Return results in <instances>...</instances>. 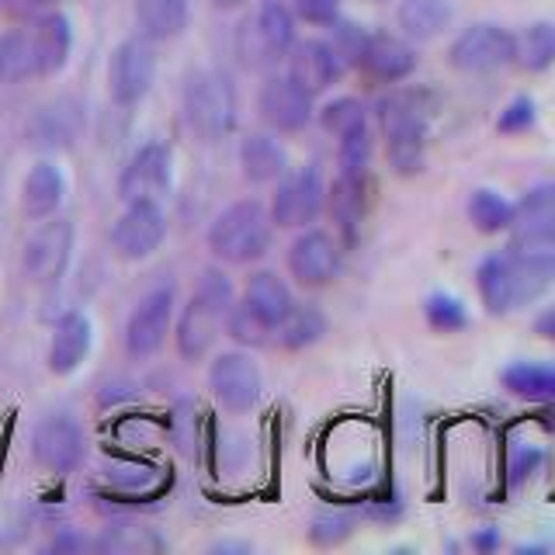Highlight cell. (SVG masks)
Segmentation results:
<instances>
[{
  "instance_id": "cell-38",
  "label": "cell",
  "mask_w": 555,
  "mask_h": 555,
  "mask_svg": "<svg viewBox=\"0 0 555 555\" xmlns=\"http://www.w3.org/2000/svg\"><path fill=\"white\" fill-rule=\"evenodd\" d=\"M372 129H369V121L351 132H344L337 135V167L340 173H354V178H361V173H369L372 167Z\"/></svg>"
},
{
  "instance_id": "cell-43",
  "label": "cell",
  "mask_w": 555,
  "mask_h": 555,
  "mask_svg": "<svg viewBox=\"0 0 555 555\" xmlns=\"http://www.w3.org/2000/svg\"><path fill=\"white\" fill-rule=\"evenodd\" d=\"M534 118H538L534 101H531V98H514V101L507 104V108L500 112V118H496V132H503V135L528 132V129H534Z\"/></svg>"
},
{
  "instance_id": "cell-12",
  "label": "cell",
  "mask_w": 555,
  "mask_h": 555,
  "mask_svg": "<svg viewBox=\"0 0 555 555\" xmlns=\"http://www.w3.org/2000/svg\"><path fill=\"white\" fill-rule=\"evenodd\" d=\"M153 80H156V56L143 35H139V39L118 42L108 60L112 104H118V108H135V104L150 94Z\"/></svg>"
},
{
  "instance_id": "cell-16",
  "label": "cell",
  "mask_w": 555,
  "mask_h": 555,
  "mask_svg": "<svg viewBox=\"0 0 555 555\" xmlns=\"http://www.w3.org/2000/svg\"><path fill=\"white\" fill-rule=\"evenodd\" d=\"M511 247H548L555 250V181L528 188L514 202Z\"/></svg>"
},
{
  "instance_id": "cell-14",
  "label": "cell",
  "mask_w": 555,
  "mask_h": 555,
  "mask_svg": "<svg viewBox=\"0 0 555 555\" xmlns=\"http://www.w3.org/2000/svg\"><path fill=\"white\" fill-rule=\"evenodd\" d=\"M448 63L459 69V74H493L514 63V35L500 25H473L465 28L448 49Z\"/></svg>"
},
{
  "instance_id": "cell-48",
  "label": "cell",
  "mask_w": 555,
  "mask_h": 555,
  "mask_svg": "<svg viewBox=\"0 0 555 555\" xmlns=\"http://www.w3.org/2000/svg\"><path fill=\"white\" fill-rule=\"evenodd\" d=\"M83 545H87V542H83L80 534H69V531H66V534L56 538V542H52V552H74V548H83Z\"/></svg>"
},
{
  "instance_id": "cell-22",
  "label": "cell",
  "mask_w": 555,
  "mask_h": 555,
  "mask_svg": "<svg viewBox=\"0 0 555 555\" xmlns=\"http://www.w3.org/2000/svg\"><path fill=\"white\" fill-rule=\"evenodd\" d=\"M94 347V326L91 320L83 317V312H66V317L56 320V326H52V337H49V354H46V364L52 375H74L80 372V364L87 361V354H91Z\"/></svg>"
},
{
  "instance_id": "cell-44",
  "label": "cell",
  "mask_w": 555,
  "mask_h": 555,
  "mask_svg": "<svg viewBox=\"0 0 555 555\" xmlns=\"http://www.w3.org/2000/svg\"><path fill=\"white\" fill-rule=\"evenodd\" d=\"M295 17L306 25L330 28L340 17V0H295Z\"/></svg>"
},
{
  "instance_id": "cell-34",
  "label": "cell",
  "mask_w": 555,
  "mask_h": 555,
  "mask_svg": "<svg viewBox=\"0 0 555 555\" xmlns=\"http://www.w3.org/2000/svg\"><path fill=\"white\" fill-rule=\"evenodd\" d=\"M98 548L108 555H146V552H160L164 538L150 525H139V520H118V525H112L98 538Z\"/></svg>"
},
{
  "instance_id": "cell-47",
  "label": "cell",
  "mask_w": 555,
  "mask_h": 555,
  "mask_svg": "<svg viewBox=\"0 0 555 555\" xmlns=\"http://www.w3.org/2000/svg\"><path fill=\"white\" fill-rule=\"evenodd\" d=\"M534 334L542 340H555V306H548L545 312H538L534 320Z\"/></svg>"
},
{
  "instance_id": "cell-3",
  "label": "cell",
  "mask_w": 555,
  "mask_h": 555,
  "mask_svg": "<svg viewBox=\"0 0 555 555\" xmlns=\"http://www.w3.org/2000/svg\"><path fill=\"white\" fill-rule=\"evenodd\" d=\"M271 243H274V222L257 198H240L219 208L205 233L208 254L225 268L257 264L260 257H268Z\"/></svg>"
},
{
  "instance_id": "cell-2",
  "label": "cell",
  "mask_w": 555,
  "mask_h": 555,
  "mask_svg": "<svg viewBox=\"0 0 555 555\" xmlns=\"http://www.w3.org/2000/svg\"><path fill=\"white\" fill-rule=\"evenodd\" d=\"M233 302H236L233 278L225 274L219 264L205 268L198 274V285H195V292H191V299L181 309L178 326H173V344H178V354L184 361L195 364L212 351L219 334H222L225 312L233 309Z\"/></svg>"
},
{
  "instance_id": "cell-6",
  "label": "cell",
  "mask_w": 555,
  "mask_h": 555,
  "mask_svg": "<svg viewBox=\"0 0 555 555\" xmlns=\"http://www.w3.org/2000/svg\"><path fill=\"white\" fill-rule=\"evenodd\" d=\"M268 212L278 230H306V225H317V219L326 212V184H323L320 167L306 164L299 170H288L285 178L274 184Z\"/></svg>"
},
{
  "instance_id": "cell-33",
  "label": "cell",
  "mask_w": 555,
  "mask_h": 555,
  "mask_svg": "<svg viewBox=\"0 0 555 555\" xmlns=\"http://www.w3.org/2000/svg\"><path fill=\"white\" fill-rule=\"evenodd\" d=\"M254 28L260 39H264L274 63L288 56V49L295 46V14L282 4V0H268V4L260 8L254 14Z\"/></svg>"
},
{
  "instance_id": "cell-37",
  "label": "cell",
  "mask_w": 555,
  "mask_h": 555,
  "mask_svg": "<svg viewBox=\"0 0 555 555\" xmlns=\"http://www.w3.org/2000/svg\"><path fill=\"white\" fill-rule=\"evenodd\" d=\"M424 320L434 334H462V330L468 326V309L459 295L430 292L424 299Z\"/></svg>"
},
{
  "instance_id": "cell-31",
  "label": "cell",
  "mask_w": 555,
  "mask_h": 555,
  "mask_svg": "<svg viewBox=\"0 0 555 555\" xmlns=\"http://www.w3.org/2000/svg\"><path fill=\"white\" fill-rule=\"evenodd\" d=\"M465 216L473 222L476 233L500 236V233H507L514 222V202L503 198L493 188H476L465 202Z\"/></svg>"
},
{
  "instance_id": "cell-25",
  "label": "cell",
  "mask_w": 555,
  "mask_h": 555,
  "mask_svg": "<svg viewBox=\"0 0 555 555\" xmlns=\"http://www.w3.org/2000/svg\"><path fill=\"white\" fill-rule=\"evenodd\" d=\"M243 306H247L254 317L278 330V323L285 320V312L292 309V288L285 285V278L278 274V271H268V268H260V271H250L247 274V282H243Z\"/></svg>"
},
{
  "instance_id": "cell-36",
  "label": "cell",
  "mask_w": 555,
  "mask_h": 555,
  "mask_svg": "<svg viewBox=\"0 0 555 555\" xmlns=\"http://www.w3.org/2000/svg\"><path fill=\"white\" fill-rule=\"evenodd\" d=\"M386 160L396 178H416L427 164V132L386 135Z\"/></svg>"
},
{
  "instance_id": "cell-42",
  "label": "cell",
  "mask_w": 555,
  "mask_h": 555,
  "mask_svg": "<svg viewBox=\"0 0 555 555\" xmlns=\"http://www.w3.org/2000/svg\"><path fill=\"white\" fill-rule=\"evenodd\" d=\"M330 28H334V39H330V46L337 49V56L344 60V66H354L364 42H369V31L358 28L354 22H340V17Z\"/></svg>"
},
{
  "instance_id": "cell-23",
  "label": "cell",
  "mask_w": 555,
  "mask_h": 555,
  "mask_svg": "<svg viewBox=\"0 0 555 555\" xmlns=\"http://www.w3.org/2000/svg\"><path fill=\"white\" fill-rule=\"evenodd\" d=\"M31 49H35V77H52L69 63L74 52V28L69 17L60 11H49L42 17H35L31 25Z\"/></svg>"
},
{
  "instance_id": "cell-32",
  "label": "cell",
  "mask_w": 555,
  "mask_h": 555,
  "mask_svg": "<svg viewBox=\"0 0 555 555\" xmlns=\"http://www.w3.org/2000/svg\"><path fill=\"white\" fill-rule=\"evenodd\" d=\"M514 63L528 74H545L548 66H555V25L534 22L514 35Z\"/></svg>"
},
{
  "instance_id": "cell-24",
  "label": "cell",
  "mask_w": 555,
  "mask_h": 555,
  "mask_svg": "<svg viewBox=\"0 0 555 555\" xmlns=\"http://www.w3.org/2000/svg\"><path fill=\"white\" fill-rule=\"evenodd\" d=\"M66 198V178L52 160H35L22 181V212L31 222L52 219Z\"/></svg>"
},
{
  "instance_id": "cell-17",
  "label": "cell",
  "mask_w": 555,
  "mask_h": 555,
  "mask_svg": "<svg viewBox=\"0 0 555 555\" xmlns=\"http://www.w3.org/2000/svg\"><path fill=\"white\" fill-rule=\"evenodd\" d=\"M80 132H83V112L74 98H56V101L42 104V108H35L25 126L28 146L39 153L74 150Z\"/></svg>"
},
{
  "instance_id": "cell-13",
  "label": "cell",
  "mask_w": 555,
  "mask_h": 555,
  "mask_svg": "<svg viewBox=\"0 0 555 555\" xmlns=\"http://www.w3.org/2000/svg\"><path fill=\"white\" fill-rule=\"evenodd\" d=\"M173 184V153L167 143H143L129 164L118 173V198L121 202H160Z\"/></svg>"
},
{
  "instance_id": "cell-18",
  "label": "cell",
  "mask_w": 555,
  "mask_h": 555,
  "mask_svg": "<svg viewBox=\"0 0 555 555\" xmlns=\"http://www.w3.org/2000/svg\"><path fill=\"white\" fill-rule=\"evenodd\" d=\"M438 112V94L427 87H396L386 98H378L375 118L382 135H399V132H427L430 118Z\"/></svg>"
},
{
  "instance_id": "cell-29",
  "label": "cell",
  "mask_w": 555,
  "mask_h": 555,
  "mask_svg": "<svg viewBox=\"0 0 555 555\" xmlns=\"http://www.w3.org/2000/svg\"><path fill=\"white\" fill-rule=\"evenodd\" d=\"M396 22L406 39L430 42L455 22V8H451V0H403L396 11Z\"/></svg>"
},
{
  "instance_id": "cell-4",
  "label": "cell",
  "mask_w": 555,
  "mask_h": 555,
  "mask_svg": "<svg viewBox=\"0 0 555 555\" xmlns=\"http://www.w3.org/2000/svg\"><path fill=\"white\" fill-rule=\"evenodd\" d=\"M184 121L205 143L236 132L240 121V101L233 80L222 69H195L184 83Z\"/></svg>"
},
{
  "instance_id": "cell-28",
  "label": "cell",
  "mask_w": 555,
  "mask_h": 555,
  "mask_svg": "<svg viewBox=\"0 0 555 555\" xmlns=\"http://www.w3.org/2000/svg\"><path fill=\"white\" fill-rule=\"evenodd\" d=\"M500 386L528 403H555V364L548 361H511L500 372Z\"/></svg>"
},
{
  "instance_id": "cell-9",
  "label": "cell",
  "mask_w": 555,
  "mask_h": 555,
  "mask_svg": "<svg viewBox=\"0 0 555 555\" xmlns=\"http://www.w3.org/2000/svg\"><path fill=\"white\" fill-rule=\"evenodd\" d=\"M173 306H178L173 285H156L135 302L126 320V354L132 361H150L164 351L173 326Z\"/></svg>"
},
{
  "instance_id": "cell-41",
  "label": "cell",
  "mask_w": 555,
  "mask_h": 555,
  "mask_svg": "<svg viewBox=\"0 0 555 555\" xmlns=\"http://www.w3.org/2000/svg\"><path fill=\"white\" fill-rule=\"evenodd\" d=\"M364 121H369V112H364V104L358 98H334L320 108V126L330 135H344L364 126Z\"/></svg>"
},
{
  "instance_id": "cell-49",
  "label": "cell",
  "mask_w": 555,
  "mask_h": 555,
  "mask_svg": "<svg viewBox=\"0 0 555 555\" xmlns=\"http://www.w3.org/2000/svg\"><path fill=\"white\" fill-rule=\"evenodd\" d=\"M247 0H212V8L216 11H233V8H243Z\"/></svg>"
},
{
  "instance_id": "cell-11",
  "label": "cell",
  "mask_w": 555,
  "mask_h": 555,
  "mask_svg": "<svg viewBox=\"0 0 555 555\" xmlns=\"http://www.w3.org/2000/svg\"><path fill=\"white\" fill-rule=\"evenodd\" d=\"M31 459L52 476L77 473L87 459V434L83 427L66 413L42 416L31 430Z\"/></svg>"
},
{
  "instance_id": "cell-10",
  "label": "cell",
  "mask_w": 555,
  "mask_h": 555,
  "mask_svg": "<svg viewBox=\"0 0 555 555\" xmlns=\"http://www.w3.org/2000/svg\"><path fill=\"white\" fill-rule=\"evenodd\" d=\"M112 250L118 260H129V264H135V260H146L153 257L156 250L164 247L167 240V212L160 202H126V208H121V216L112 222Z\"/></svg>"
},
{
  "instance_id": "cell-7",
  "label": "cell",
  "mask_w": 555,
  "mask_h": 555,
  "mask_svg": "<svg viewBox=\"0 0 555 555\" xmlns=\"http://www.w3.org/2000/svg\"><path fill=\"white\" fill-rule=\"evenodd\" d=\"M208 389L225 413L243 416L257 410L260 396H264V375L247 347H236V351L216 354V361L208 364Z\"/></svg>"
},
{
  "instance_id": "cell-15",
  "label": "cell",
  "mask_w": 555,
  "mask_h": 555,
  "mask_svg": "<svg viewBox=\"0 0 555 555\" xmlns=\"http://www.w3.org/2000/svg\"><path fill=\"white\" fill-rule=\"evenodd\" d=\"M257 112L278 135H295L309 126L317 108H312V94L306 91V87H299L288 74H274L260 83Z\"/></svg>"
},
{
  "instance_id": "cell-39",
  "label": "cell",
  "mask_w": 555,
  "mask_h": 555,
  "mask_svg": "<svg viewBox=\"0 0 555 555\" xmlns=\"http://www.w3.org/2000/svg\"><path fill=\"white\" fill-rule=\"evenodd\" d=\"M354 525H358V517L347 511H320L309 525V542L320 548H334L354 534Z\"/></svg>"
},
{
  "instance_id": "cell-30",
  "label": "cell",
  "mask_w": 555,
  "mask_h": 555,
  "mask_svg": "<svg viewBox=\"0 0 555 555\" xmlns=\"http://www.w3.org/2000/svg\"><path fill=\"white\" fill-rule=\"evenodd\" d=\"M326 312L317 302H292V309L285 312V320L278 323L274 340L285 351H306V347L320 344L326 337Z\"/></svg>"
},
{
  "instance_id": "cell-50",
  "label": "cell",
  "mask_w": 555,
  "mask_h": 555,
  "mask_svg": "<svg viewBox=\"0 0 555 555\" xmlns=\"http://www.w3.org/2000/svg\"><path fill=\"white\" fill-rule=\"evenodd\" d=\"M31 4H56V0H31Z\"/></svg>"
},
{
  "instance_id": "cell-46",
  "label": "cell",
  "mask_w": 555,
  "mask_h": 555,
  "mask_svg": "<svg viewBox=\"0 0 555 555\" xmlns=\"http://www.w3.org/2000/svg\"><path fill=\"white\" fill-rule=\"evenodd\" d=\"M468 545H473L479 555H490L503 545V538L496 528H479V531H473V538H468Z\"/></svg>"
},
{
  "instance_id": "cell-8",
  "label": "cell",
  "mask_w": 555,
  "mask_h": 555,
  "mask_svg": "<svg viewBox=\"0 0 555 555\" xmlns=\"http://www.w3.org/2000/svg\"><path fill=\"white\" fill-rule=\"evenodd\" d=\"M285 260L292 282L306 292H317L337 282V274L344 268V243H337V236L320 230V225H306L292 240Z\"/></svg>"
},
{
  "instance_id": "cell-21",
  "label": "cell",
  "mask_w": 555,
  "mask_h": 555,
  "mask_svg": "<svg viewBox=\"0 0 555 555\" xmlns=\"http://www.w3.org/2000/svg\"><path fill=\"white\" fill-rule=\"evenodd\" d=\"M369 173H337V181L326 188V212L334 219L337 233H340V243L344 247H354L358 243V233H361V222L369 216Z\"/></svg>"
},
{
  "instance_id": "cell-5",
  "label": "cell",
  "mask_w": 555,
  "mask_h": 555,
  "mask_svg": "<svg viewBox=\"0 0 555 555\" xmlns=\"http://www.w3.org/2000/svg\"><path fill=\"white\" fill-rule=\"evenodd\" d=\"M74 243H77L74 222L63 216L42 219L39 230L25 240L22 250V271L28 282L39 288L60 285L63 274L69 271V260H74Z\"/></svg>"
},
{
  "instance_id": "cell-26",
  "label": "cell",
  "mask_w": 555,
  "mask_h": 555,
  "mask_svg": "<svg viewBox=\"0 0 555 555\" xmlns=\"http://www.w3.org/2000/svg\"><path fill=\"white\" fill-rule=\"evenodd\" d=\"M240 170L247 184H278L288 173V153L271 132H250L240 143Z\"/></svg>"
},
{
  "instance_id": "cell-45",
  "label": "cell",
  "mask_w": 555,
  "mask_h": 555,
  "mask_svg": "<svg viewBox=\"0 0 555 555\" xmlns=\"http://www.w3.org/2000/svg\"><path fill=\"white\" fill-rule=\"evenodd\" d=\"M542 465H545V451H542V448H534V444L517 448V451H514V459H511V465H507V479H511V486L528 482Z\"/></svg>"
},
{
  "instance_id": "cell-51",
  "label": "cell",
  "mask_w": 555,
  "mask_h": 555,
  "mask_svg": "<svg viewBox=\"0 0 555 555\" xmlns=\"http://www.w3.org/2000/svg\"><path fill=\"white\" fill-rule=\"evenodd\" d=\"M4 4H8V0H0V8H4Z\"/></svg>"
},
{
  "instance_id": "cell-40",
  "label": "cell",
  "mask_w": 555,
  "mask_h": 555,
  "mask_svg": "<svg viewBox=\"0 0 555 555\" xmlns=\"http://www.w3.org/2000/svg\"><path fill=\"white\" fill-rule=\"evenodd\" d=\"M222 326H225V334H230L240 347H264L274 337V330L260 323L254 312L243 306V299L233 302V309L225 312V323Z\"/></svg>"
},
{
  "instance_id": "cell-27",
  "label": "cell",
  "mask_w": 555,
  "mask_h": 555,
  "mask_svg": "<svg viewBox=\"0 0 555 555\" xmlns=\"http://www.w3.org/2000/svg\"><path fill=\"white\" fill-rule=\"evenodd\" d=\"M135 28L146 42H170L188 28V0H132Z\"/></svg>"
},
{
  "instance_id": "cell-19",
  "label": "cell",
  "mask_w": 555,
  "mask_h": 555,
  "mask_svg": "<svg viewBox=\"0 0 555 555\" xmlns=\"http://www.w3.org/2000/svg\"><path fill=\"white\" fill-rule=\"evenodd\" d=\"M288 77L306 87V91L317 98L323 91H330L340 77H344V60L337 56V49L323 42V39H306V42H295L288 49Z\"/></svg>"
},
{
  "instance_id": "cell-35",
  "label": "cell",
  "mask_w": 555,
  "mask_h": 555,
  "mask_svg": "<svg viewBox=\"0 0 555 555\" xmlns=\"http://www.w3.org/2000/svg\"><path fill=\"white\" fill-rule=\"evenodd\" d=\"M35 77V49H31V35L14 28L0 35V87L22 83Z\"/></svg>"
},
{
  "instance_id": "cell-1",
  "label": "cell",
  "mask_w": 555,
  "mask_h": 555,
  "mask_svg": "<svg viewBox=\"0 0 555 555\" xmlns=\"http://www.w3.org/2000/svg\"><path fill=\"white\" fill-rule=\"evenodd\" d=\"M555 288V250L548 247H511L486 254L476 268V292L490 317L534 306Z\"/></svg>"
},
{
  "instance_id": "cell-20",
  "label": "cell",
  "mask_w": 555,
  "mask_h": 555,
  "mask_svg": "<svg viewBox=\"0 0 555 555\" xmlns=\"http://www.w3.org/2000/svg\"><path fill=\"white\" fill-rule=\"evenodd\" d=\"M372 83H403L416 69V52L406 39L389 31H375L364 42L361 56L354 63Z\"/></svg>"
}]
</instances>
